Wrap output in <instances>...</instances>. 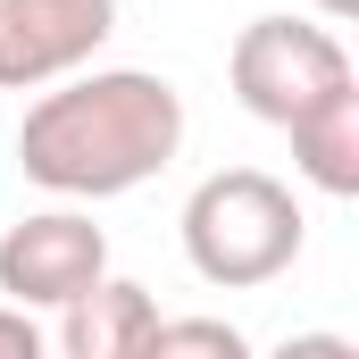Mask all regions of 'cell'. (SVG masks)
Wrapping results in <instances>:
<instances>
[{
    "label": "cell",
    "instance_id": "1",
    "mask_svg": "<svg viewBox=\"0 0 359 359\" xmlns=\"http://www.w3.org/2000/svg\"><path fill=\"white\" fill-rule=\"evenodd\" d=\"M184 151V92L151 67H76L17 126V168L59 201H117Z\"/></svg>",
    "mask_w": 359,
    "mask_h": 359
},
{
    "label": "cell",
    "instance_id": "2",
    "mask_svg": "<svg viewBox=\"0 0 359 359\" xmlns=\"http://www.w3.org/2000/svg\"><path fill=\"white\" fill-rule=\"evenodd\" d=\"M176 234H184V259H192L201 284L251 292V284H276V276L301 259L309 217H301L292 184H276L268 168H217V176L192 184Z\"/></svg>",
    "mask_w": 359,
    "mask_h": 359
},
{
    "label": "cell",
    "instance_id": "3",
    "mask_svg": "<svg viewBox=\"0 0 359 359\" xmlns=\"http://www.w3.org/2000/svg\"><path fill=\"white\" fill-rule=\"evenodd\" d=\"M234 100L268 126H292L301 109H318L334 84H351V50L334 25H309V17H251L234 34Z\"/></svg>",
    "mask_w": 359,
    "mask_h": 359
},
{
    "label": "cell",
    "instance_id": "4",
    "mask_svg": "<svg viewBox=\"0 0 359 359\" xmlns=\"http://www.w3.org/2000/svg\"><path fill=\"white\" fill-rule=\"evenodd\" d=\"M92 276H109V234L84 209H34L0 234V301L17 309H59Z\"/></svg>",
    "mask_w": 359,
    "mask_h": 359
},
{
    "label": "cell",
    "instance_id": "5",
    "mask_svg": "<svg viewBox=\"0 0 359 359\" xmlns=\"http://www.w3.org/2000/svg\"><path fill=\"white\" fill-rule=\"evenodd\" d=\"M117 34V0H0V92H42L92 67Z\"/></svg>",
    "mask_w": 359,
    "mask_h": 359
},
{
    "label": "cell",
    "instance_id": "6",
    "mask_svg": "<svg viewBox=\"0 0 359 359\" xmlns=\"http://www.w3.org/2000/svg\"><path fill=\"white\" fill-rule=\"evenodd\" d=\"M159 326V301L126 276H92L76 301H59V351L67 359H134Z\"/></svg>",
    "mask_w": 359,
    "mask_h": 359
},
{
    "label": "cell",
    "instance_id": "7",
    "mask_svg": "<svg viewBox=\"0 0 359 359\" xmlns=\"http://www.w3.org/2000/svg\"><path fill=\"white\" fill-rule=\"evenodd\" d=\"M284 134H292V168L318 184L326 201H351L359 192V76L334 84L318 109H301Z\"/></svg>",
    "mask_w": 359,
    "mask_h": 359
},
{
    "label": "cell",
    "instance_id": "8",
    "mask_svg": "<svg viewBox=\"0 0 359 359\" xmlns=\"http://www.w3.org/2000/svg\"><path fill=\"white\" fill-rule=\"evenodd\" d=\"M142 351H159V359H168V351H217V359H243L251 343H243V326H226V318H159Z\"/></svg>",
    "mask_w": 359,
    "mask_h": 359
},
{
    "label": "cell",
    "instance_id": "9",
    "mask_svg": "<svg viewBox=\"0 0 359 359\" xmlns=\"http://www.w3.org/2000/svg\"><path fill=\"white\" fill-rule=\"evenodd\" d=\"M0 359H42V334L17 301H0Z\"/></svg>",
    "mask_w": 359,
    "mask_h": 359
},
{
    "label": "cell",
    "instance_id": "10",
    "mask_svg": "<svg viewBox=\"0 0 359 359\" xmlns=\"http://www.w3.org/2000/svg\"><path fill=\"white\" fill-rule=\"evenodd\" d=\"M309 8H318L326 25H351V17H359V0H309Z\"/></svg>",
    "mask_w": 359,
    "mask_h": 359
}]
</instances>
